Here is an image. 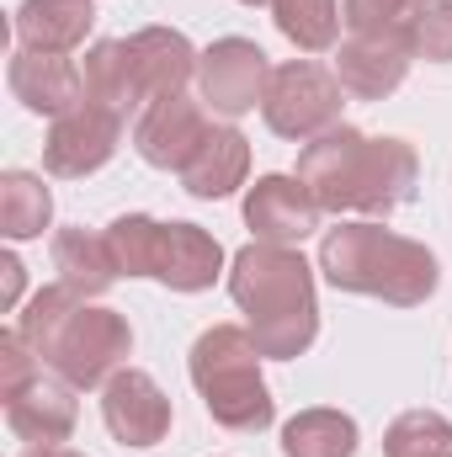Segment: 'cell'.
<instances>
[{"mask_svg":"<svg viewBox=\"0 0 452 457\" xmlns=\"http://www.w3.org/2000/svg\"><path fill=\"white\" fill-rule=\"evenodd\" d=\"M421 160L405 138H367L356 128H331L298 154V181L325 213H394L415 197Z\"/></svg>","mask_w":452,"mask_h":457,"instance_id":"obj_1","label":"cell"},{"mask_svg":"<svg viewBox=\"0 0 452 457\" xmlns=\"http://www.w3.org/2000/svg\"><path fill=\"white\" fill-rule=\"evenodd\" d=\"M229 298L239 303L261 356L293 361L320 336V303H314V271L293 245L250 239L229 261Z\"/></svg>","mask_w":452,"mask_h":457,"instance_id":"obj_2","label":"cell"},{"mask_svg":"<svg viewBox=\"0 0 452 457\" xmlns=\"http://www.w3.org/2000/svg\"><path fill=\"white\" fill-rule=\"evenodd\" d=\"M16 330L70 388H107L133 351L128 320L113 309H86V298H75L64 282L32 293Z\"/></svg>","mask_w":452,"mask_h":457,"instance_id":"obj_3","label":"cell"},{"mask_svg":"<svg viewBox=\"0 0 452 457\" xmlns=\"http://www.w3.org/2000/svg\"><path fill=\"white\" fill-rule=\"evenodd\" d=\"M320 271L336 293L383 298L394 309H415L437 293L442 266L421 239H405L383 224H340L320 239Z\"/></svg>","mask_w":452,"mask_h":457,"instance_id":"obj_4","label":"cell"},{"mask_svg":"<svg viewBox=\"0 0 452 457\" xmlns=\"http://www.w3.org/2000/svg\"><path fill=\"white\" fill-rule=\"evenodd\" d=\"M187 367H192V383H197L213 426L245 431V436L272 426L277 404H272V388L261 383V345L250 330H239V325L203 330Z\"/></svg>","mask_w":452,"mask_h":457,"instance_id":"obj_5","label":"cell"},{"mask_svg":"<svg viewBox=\"0 0 452 457\" xmlns=\"http://www.w3.org/2000/svg\"><path fill=\"white\" fill-rule=\"evenodd\" d=\"M107 245L117 255V271L155 277L176 293H203L224 271V245L197 224H160V219L128 213L107 224Z\"/></svg>","mask_w":452,"mask_h":457,"instance_id":"obj_6","label":"cell"},{"mask_svg":"<svg viewBox=\"0 0 452 457\" xmlns=\"http://www.w3.org/2000/svg\"><path fill=\"white\" fill-rule=\"evenodd\" d=\"M261 117L277 138L314 144L320 133L340 128V80L309 59L277 64L266 80V96H261Z\"/></svg>","mask_w":452,"mask_h":457,"instance_id":"obj_7","label":"cell"},{"mask_svg":"<svg viewBox=\"0 0 452 457\" xmlns=\"http://www.w3.org/2000/svg\"><path fill=\"white\" fill-rule=\"evenodd\" d=\"M213 122H208V107L192 102V96H165V102H149L138 122H133V149L144 165L155 170H187L192 154L208 144Z\"/></svg>","mask_w":452,"mask_h":457,"instance_id":"obj_8","label":"cell"},{"mask_svg":"<svg viewBox=\"0 0 452 457\" xmlns=\"http://www.w3.org/2000/svg\"><path fill=\"white\" fill-rule=\"evenodd\" d=\"M266 54L250 37H219L203 59H197V86H203V107L224 117H245L250 107H261L266 96Z\"/></svg>","mask_w":452,"mask_h":457,"instance_id":"obj_9","label":"cell"},{"mask_svg":"<svg viewBox=\"0 0 452 457\" xmlns=\"http://www.w3.org/2000/svg\"><path fill=\"white\" fill-rule=\"evenodd\" d=\"M117 144H122V117L80 102L75 112L54 117V128L43 138V165L54 176H91L117 154Z\"/></svg>","mask_w":452,"mask_h":457,"instance_id":"obj_10","label":"cell"},{"mask_svg":"<svg viewBox=\"0 0 452 457\" xmlns=\"http://www.w3.org/2000/svg\"><path fill=\"white\" fill-rule=\"evenodd\" d=\"M102 420L122 447H155L171 436V399L160 394V383L149 372L122 367L102 388Z\"/></svg>","mask_w":452,"mask_h":457,"instance_id":"obj_11","label":"cell"},{"mask_svg":"<svg viewBox=\"0 0 452 457\" xmlns=\"http://www.w3.org/2000/svg\"><path fill=\"white\" fill-rule=\"evenodd\" d=\"M320 197L298 181V176H261L245 192V224L255 228V239L272 245H298L320 228Z\"/></svg>","mask_w":452,"mask_h":457,"instance_id":"obj_12","label":"cell"},{"mask_svg":"<svg viewBox=\"0 0 452 457\" xmlns=\"http://www.w3.org/2000/svg\"><path fill=\"white\" fill-rule=\"evenodd\" d=\"M5 80H11V96L38 117H64V112H75V107L86 102V80H80V70H75L64 54L16 48Z\"/></svg>","mask_w":452,"mask_h":457,"instance_id":"obj_13","label":"cell"},{"mask_svg":"<svg viewBox=\"0 0 452 457\" xmlns=\"http://www.w3.org/2000/svg\"><path fill=\"white\" fill-rule=\"evenodd\" d=\"M410 43L405 37H346L336 48V80L356 102H383L410 75Z\"/></svg>","mask_w":452,"mask_h":457,"instance_id":"obj_14","label":"cell"},{"mask_svg":"<svg viewBox=\"0 0 452 457\" xmlns=\"http://www.w3.org/2000/svg\"><path fill=\"white\" fill-rule=\"evenodd\" d=\"M133 48V70H138V91H144V107L149 102H165V96H181V86L197 75V48L171 32V27H144L128 37Z\"/></svg>","mask_w":452,"mask_h":457,"instance_id":"obj_15","label":"cell"},{"mask_svg":"<svg viewBox=\"0 0 452 457\" xmlns=\"http://www.w3.org/2000/svg\"><path fill=\"white\" fill-rule=\"evenodd\" d=\"M5 426L32 442V447H59L75 431V399L70 383H48L43 372L32 383H21L16 394H5Z\"/></svg>","mask_w":452,"mask_h":457,"instance_id":"obj_16","label":"cell"},{"mask_svg":"<svg viewBox=\"0 0 452 457\" xmlns=\"http://www.w3.org/2000/svg\"><path fill=\"white\" fill-rule=\"evenodd\" d=\"M96 21L91 0H21L16 11V43L32 54H70L86 43Z\"/></svg>","mask_w":452,"mask_h":457,"instance_id":"obj_17","label":"cell"},{"mask_svg":"<svg viewBox=\"0 0 452 457\" xmlns=\"http://www.w3.org/2000/svg\"><path fill=\"white\" fill-rule=\"evenodd\" d=\"M80 80H86V102L102 107V112H113V117H122V122H128L133 107H144V91H138V70H133L128 37H102V43H91Z\"/></svg>","mask_w":452,"mask_h":457,"instance_id":"obj_18","label":"cell"},{"mask_svg":"<svg viewBox=\"0 0 452 457\" xmlns=\"http://www.w3.org/2000/svg\"><path fill=\"white\" fill-rule=\"evenodd\" d=\"M54 271L75 298H102L122 277L107 234H91V228H59L54 234Z\"/></svg>","mask_w":452,"mask_h":457,"instance_id":"obj_19","label":"cell"},{"mask_svg":"<svg viewBox=\"0 0 452 457\" xmlns=\"http://www.w3.org/2000/svg\"><path fill=\"white\" fill-rule=\"evenodd\" d=\"M245 170H250V144L239 128H213L208 144L192 154V165L181 170V187L203 203H219L234 187H245Z\"/></svg>","mask_w":452,"mask_h":457,"instance_id":"obj_20","label":"cell"},{"mask_svg":"<svg viewBox=\"0 0 452 457\" xmlns=\"http://www.w3.org/2000/svg\"><path fill=\"white\" fill-rule=\"evenodd\" d=\"M282 457H356V420L346 410H298L282 426Z\"/></svg>","mask_w":452,"mask_h":457,"instance_id":"obj_21","label":"cell"},{"mask_svg":"<svg viewBox=\"0 0 452 457\" xmlns=\"http://www.w3.org/2000/svg\"><path fill=\"white\" fill-rule=\"evenodd\" d=\"M54 219V197L43 176L32 170H5L0 176V234L5 239H38Z\"/></svg>","mask_w":452,"mask_h":457,"instance_id":"obj_22","label":"cell"},{"mask_svg":"<svg viewBox=\"0 0 452 457\" xmlns=\"http://www.w3.org/2000/svg\"><path fill=\"white\" fill-rule=\"evenodd\" d=\"M272 21L293 48L320 54L340 32V0H272Z\"/></svg>","mask_w":452,"mask_h":457,"instance_id":"obj_23","label":"cell"},{"mask_svg":"<svg viewBox=\"0 0 452 457\" xmlns=\"http://www.w3.org/2000/svg\"><path fill=\"white\" fill-rule=\"evenodd\" d=\"M383 457H452V420L437 410H405L383 431Z\"/></svg>","mask_w":452,"mask_h":457,"instance_id":"obj_24","label":"cell"},{"mask_svg":"<svg viewBox=\"0 0 452 457\" xmlns=\"http://www.w3.org/2000/svg\"><path fill=\"white\" fill-rule=\"evenodd\" d=\"M410 54L426 64H452V0H426L410 27Z\"/></svg>","mask_w":452,"mask_h":457,"instance_id":"obj_25","label":"cell"},{"mask_svg":"<svg viewBox=\"0 0 452 457\" xmlns=\"http://www.w3.org/2000/svg\"><path fill=\"white\" fill-rule=\"evenodd\" d=\"M32 378H38V351L21 341V330H5V336H0V399L16 394V388L32 383Z\"/></svg>","mask_w":452,"mask_h":457,"instance_id":"obj_26","label":"cell"},{"mask_svg":"<svg viewBox=\"0 0 452 457\" xmlns=\"http://www.w3.org/2000/svg\"><path fill=\"white\" fill-rule=\"evenodd\" d=\"M16 298H21V261L16 255H0V303L16 309Z\"/></svg>","mask_w":452,"mask_h":457,"instance_id":"obj_27","label":"cell"},{"mask_svg":"<svg viewBox=\"0 0 452 457\" xmlns=\"http://www.w3.org/2000/svg\"><path fill=\"white\" fill-rule=\"evenodd\" d=\"M21 457H86V453H70V447H27Z\"/></svg>","mask_w":452,"mask_h":457,"instance_id":"obj_28","label":"cell"},{"mask_svg":"<svg viewBox=\"0 0 452 457\" xmlns=\"http://www.w3.org/2000/svg\"><path fill=\"white\" fill-rule=\"evenodd\" d=\"M394 5H399V11H410V16H421V5H426V0H394Z\"/></svg>","mask_w":452,"mask_h":457,"instance_id":"obj_29","label":"cell"},{"mask_svg":"<svg viewBox=\"0 0 452 457\" xmlns=\"http://www.w3.org/2000/svg\"><path fill=\"white\" fill-rule=\"evenodd\" d=\"M239 5H272V0H239Z\"/></svg>","mask_w":452,"mask_h":457,"instance_id":"obj_30","label":"cell"}]
</instances>
